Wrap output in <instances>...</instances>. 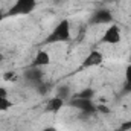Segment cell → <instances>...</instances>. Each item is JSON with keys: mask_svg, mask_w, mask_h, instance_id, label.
<instances>
[{"mask_svg": "<svg viewBox=\"0 0 131 131\" xmlns=\"http://www.w3.org/2000/svg\"><path fill=\"white\" fill-rule=\"evenodd\" d=\"M37 6V0H15L9 9L11 15H25L32 12Z\"/></svg>", "mask_w": 131, "mask_h": 131, "instance_id": "1", "label": "cell"}, {"mask_svg": "<svg viewBox=\"0 0 131 131\" xmlns=\"http://www.w3.org/2000/svg\"><path fill=\"white\" fill-rule=\"evenodd\" d=\"M50 63H52V57H50L49 52H46V50H40V52L35 53L34 66H37V67H46V66H49Z\"/></svg>", "mask_w": 131, "mask_h": 131, "instance_id": "5", "label": "cell"}, {"mask_svg": "<svg viewBox=\"0 0 131 131\" xmlns=\"http://www.w3.org/2000/svg\"><path fill=\"white\" fill-rule=\"evenodd\" d=\"M63 107H64V99L55 96L53 99H50V101L46 104V111H50V113H58Z\"/></svg>", "mask_w": 131, "mask_h": 131, "instance_id": "6", "label": "cell"}, {"mask_svg": "<svg viewBox=\"0 0 131 131\" xmlns=\"http://www.w3.org/2000/svg\"><path fill=\"white\" fill-rule=\"evenodd\" d=\"M125 79H127V85L131 89V66L127 67V72H125Z\"/></svg>", "mask_w": 131, "mask_h": 131, "instance_id": "9", "label": "cell"}, {"mask_svg": "<svg viewBox=\"0 0 131 131\" xmlns=\"http://www.w3.org/2000/svg\"><path fill=\"white\" fill-rule=\"evenodd\" d=\"M122 40V31L117 25H110L101 35V41L105 44H117Z\"/></svg>", "mask_w": 131, "mask_h": 131, "instance_id": "2", "label": "cell"}, {"mask_svg": "<svg viewBox=\"0 0 131 131\" xmlns=\"http://www.w3.org/2000/svg\"><path fill=\"white\" fill-rule=\"evenodd\" d=\"M2 17H3V14H2V12H0V20H2Z\"/></svg>", "mask_w": 131, "mask_h": 131, "instance_id": "12", "label": "cell"}, {"mask_svg": "<svg viewBox=\"0 0 131 131\" xmlns=\"http://www.w3.org/2000/svg\"><path fill=\"white\" fill-rule=\"evenodd\" d=\"M41 131H58V128H55V127H46V128H43Z\"/></svg>", "mask_w": 131, "mask_h": 131, "instance_id": "10", "label": "cell"}, {"mask_svg": "<svg viewBox=\"0 0 131 131\" xmlns=\"http://www.w3.org/2000/svg\"><path fill=\"white\" fill-rule=\"evenodd\" d=\"M3 61H5V53H2V52H0V64H2Z\"/></svg>", "mask_w": 131, "mask_h": 131, "instance_id": "11", "label": "cell"}, {"mask_svg": "<svg viewBox=\"0 0 131 131\" xmlns=\"http://www.w3.org/2000/svg\"><path fill=\"white\" fill-rule=\"evenodd\" d=\"M3 79H5L6 82H15V81L18 79V75H17V72L9 70V72H5V73H3Z\"/></svg>", "mask_w": 131, "mask_h": 131, "instance_id": "8", "label": "cell"}, {"mask_svg": "<svg viewBox=\"0 0 131 131\" xmlns=\"http://www.w3.org/2000/svg\"><path fill=\"white\" fill-rule=\"evenodd\" d=\"M104 63V53L99 50H90L85 58L82 60V66L84 67H98Z\"/></svg>", "mask_w": 131, "mask_h": 131, "instance_id": "4", "label": "cell"}, {"mask_svg": "<svg viewBox=\"0 0 131 131\" xmlns=\"http://www.w3.org/2000/svg\"><path fill=\"white\" fill-rule=\"evenodd\" d=\"M70 23L67 20H63L55 29H53V34H52V40L53 41H67L70 38Z\"/></svg>", "mask_w": 131, "mask_h": 131, "instance_id": "3", "label": "cell"}, {"mask_svg": "<svg viewBox=\"0 0 131 131\" xmlns=\"http://www.w3.org/2000/svg\"><path fill=\"white\" fill-rule=\"evenodd\" d=\"M93 21L95 23H107V21H111V15H110V12L108 11H99L95 14V18H93Z\"/></svg>", "mask_w": 131, "mask_h": 131, "instance_id": "7", "label": "cell"}]
</instances>
